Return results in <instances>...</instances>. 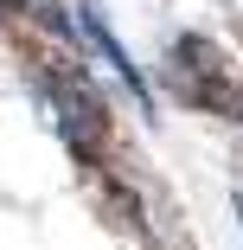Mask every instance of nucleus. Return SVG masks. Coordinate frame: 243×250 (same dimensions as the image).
<instances>
[{"label":"nucleus","instance_id":"f257e3e1","mask_svg":"<svg viewBox=\"0 0 243 250\" xmlns=\"http://www.w3.org/2000/svg\"><path fill=\"white\" fill-rule=\"evenodd\" d=\"M167 83L186 109H199V116H218V122H237L243 116V90L230 77V58L218 52V45L205 32H179L167 45Z\"/></svg>","mask_w":243,"mask_h":250},{"label":"nucleus","instance_id":"20e7f679","mask_svg":"<svg viewBox=\"0 0 243 250\" xmlns=\"http://www.w3.org/2000/svg\"><path fill=\"white\" fill-rule=\"evenodd\" d=\"M0 7H26V0H0Z\"/></svg>","mask_w":243,"mask_h":250},{"label":"nucleus","instance_id":"f03ea898","mask_svg":"<svg viewBox=\"0 0 243 250\" xmlns=\"http://www.w3.org/2000/svg\"><path fill=\"white\" fill-rule=\"evenodd\" d=\"M45 103H52V116H58V128L71 141V154L90 167L96 154H103V141H109L103 96L83 83V71H45Z\"/></svg>","mask_w":243,"mask_h":250},{"label":"nucleus","instance_id":"7ed1b4c3","mask_svg":"<svg viewBox=\"0 0 243 250\" xmlns=\"http://www.w3.org/2000/svg\"><path fill=\"white\" fill-rule=\"evenodd\" d=\"M83 32L96 39V52H103V58H109V64H115L122 77H128V90L141 96V109H148V83H141V71H134V58H128V52H122V45H115V32L103 26V13H96V7H83Z\"/></svg>","mask_w":243,"mask_h":250}]
</instances>
